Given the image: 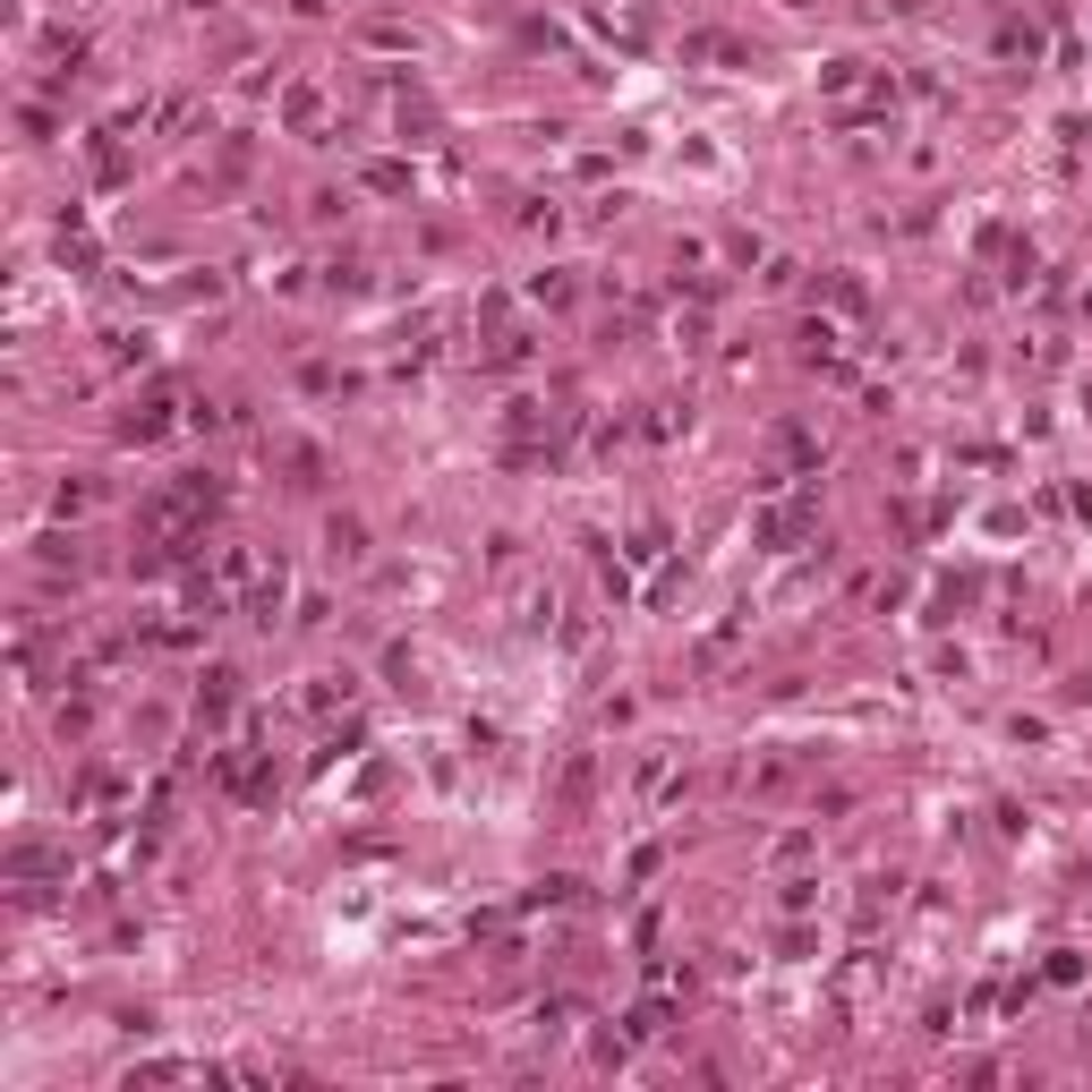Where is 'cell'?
<instances>
[{"label": "cell", "instance_id": "5", "mask_svg": "<svg viewBox=\"0 0 1092 1092\" xmlns=\"http://www.w3.org/2000/svg\"><path fill=\"white\" fill-rule=\"evenodd\" d=\"M657 1033H666V1007H657V998H649V1007H632V1041H657Z\"/></svg>", "mask_w": 1092, "mask_h": 1092}, {"label": "cell", "instance_id": "3", "mask_svg": "<svg viewBox=\"0 0 1092 1092\" xmlns=\"http://www.w3.org/2000/svg\"><path fill=\"white\" fill-rule=\"evenodd\" d=\"M231 683H240V675H231V666H214V675H205V692H197V709H205V718H223V709H231Z\"/></svg>", "mask_w": 1092, "mask_h": 1092}, {"label": "cell", "instance_id": "6", "mask_svg": "<svg viewBox=\"0 0 1092 1092\" xmlns=\"http://www.w3.org/2000/svg\"><path fill=\"white\" fill-rule=\"evenodd\" d=\"M529 299H547V308H564V299H572V282H564V273H538V282H529Z\"/></svg>", "mask_w": 1092, "mask_h": 1092}, {"label": "cell", "instance_id": "2", "mask_svg": "<svg viewBox=\"0 0 1092 1092\" xmlns=\"http://www.w3.org/2000/svg\"><path fill=\"white\" fill-rule=\"evenodd\" d=\"M171 427H180V419H171V393H154V401L128 419V444H154V436H171Z\"/></svg>", "mask_w": 1092, "mask_h": 1092}, {"label": "cell", "instance_id": "1", "mask_svg": "<svg viewBox=\"0 0 1092 1092\" xmlns=\"http://www.w3.org/2000/svg\"><path fill=\"white\" fill-rule=\"evenodd\" d=\"M760 538H768V547L811 538V504H768V512H760Z\"/></svg>", "mask_w": 1092, "mask_h": 1092}, {"label": "cell", "instance_id": "4", "mask_svg": "<svg viewBox=\"0 0 1092 1092\" xmlns=\"http://www.w3.org/2000/svg\"><path fill=\"white\" fill-rule=\"evenodd\" d=\"M367 188H375V197H410V162H375Z\"/></svg>", "mask_w": 1092, "mask_h": 1092}, {"label": "cell", "instance_id": "9", "mask_svg": "<svg viewBox=\"0 0 1092 1092\" xmlns=\"http://www.w3.org/2000/svg\"><path fill=\"white\" fill-rule=\"evenodd\" d=\"M1050 981H1059V990H1067V981H1084V956H1076V948H1059V956H1050Z\"/></svg>", "mask_w": 1092, "mask_h": 1092}, {"label": "cell", "instance_id": "8", "mask_svg": "<svg viewBox=\"0 0 1092 1092\" xmlns=\"http://www.w3.org/2000/svg\"><path fill=\"white\" fill-rule=\"evenodd\" d=\"M334 555H367V529H359V521H334Z\"/></svg>", "mask_w": 1092, "mask_h": 1092}, {"label": "cell", "instance_id": "7", "mask_svg": "<svg viewBox=\"0 0 1092 1092\" xmlns=\"http://www.w3.org/2000/svg\"><path fill=\"white\" fill-rule=\"evenodd\" d=\"M334 700H351V683H342V675H316V692H308V709H334Z\"/></svg>", "mask_w": 1092, "mask_h": 1092}]
</instances>
